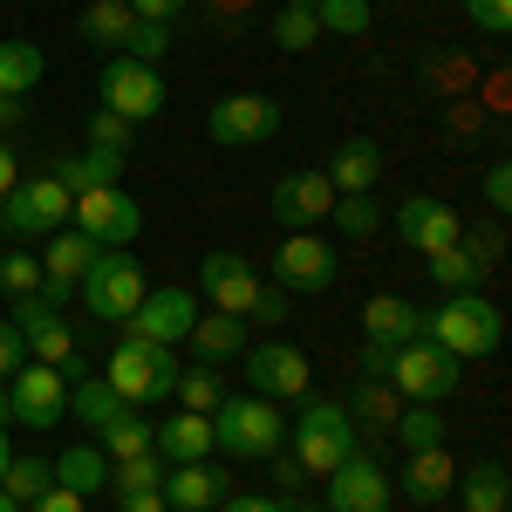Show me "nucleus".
I'll use <instances>...</instances> for the list:
<instances>
[{"mask_svg": "<svg viewBox=\"0 0 512 512\" xmlns=\"http://www.w3.org/2000/svg\"><path fill=\"white\" fill-rule=\"evenodd\" d=\"M48 478H55V458H41V451H28V458H21V451H14V458H7V472H0V492L28 512V499H35Z\"/></svg>", "mask_w": 512, "mask_h": 512, "instance_id": "c9c22d12", "label": "nucleus"}, {"mask_svg": "<svg viewBox=\"0 0 512 512\" xmlns=\"http://www.w3.org/2000/svg\"><path fill=\"white\" fill-rule=\"evenodd\" d=\"M198 321V301L185 287H144V301H137V315H123V342H164V349H178L185 335H192Z\"/></svg>", "mask_w": 512, "mask_h": 512, "instance_id": "f8f14e48", "label": "nucleus"}, {"mask_svg": "<svg viewBox=\"0 0 512 512\" xmlns=\"http://www.w3.org/2000/svg\"><path fill=\"white\" fill-rule=\"evenodd\" d=\"M287 512H321V506H287Z\"/></svg>", "mask_w": 512, "mask_h": 512, "instance_id": "e2e57ef3", "label": "nucleus"}, {"mask_svg": "<svg viewBox=\"0 0 512 512\" xmlns=\"http://www.w3.org/2000/svg\"><path fill=\"white\" fill-rule=\"evenodd\" d=\"M7 458H14V444H7V424H0V472H7Z\"/></svg>", "mask_w": 512, "mask_h": 512, "instance_id": "bf43d9fd", "label": "nucleus"}, {"mask_svg": "<svg viewBox=\"0 0 512 512\" xmlns=\"http://www.w3.org/2000/svg\"><path fill=\"white\" fill-rule=\"evenodd\" d=\"M151 437H158V424H151L144 410H123L117 424H103V431H96V444H103V458L117 465V458H144V451H151Z\"/></svg>", "mask_w": 512, "mask_h": 512, "instance_id": "f704fd0d", "label": "nucleus"}, {"mask_svg": "<svg viewBox=\"0 0 512 512\" xmlns=\"http://www.w3.org/2000/svg\"><path fill=\"white\" fill-rule=\"evenodd\" d=\"M130 137H137V123H123L117 110H103V103H96V110H89V151H130Z\"/></svg>", "mask_w": 512, "mask_h": 512, "instance_id": "c03bdc74", "label": "nucleus"}, {"mask_svg": "<svg viewBox=\"0 0 512 512\" xmlns=\"http://www.w3.org/2000/svg\"><path fill=\"white\" fill-rule=\"evenodd\" d=\"M280 444H287V417H280L274 396L246 390L212 410V451H226V458H274Z\"/></svg>", "mask_w": 512, "mask_h": 512, "instance_id": "7ed1b4c3", "label": "nucleus"}, {"mask_svg": "<svg viewBox=\"0 0 512 512\" xmlns=\"http://www.w3.org/2000/svg\"><path fill=\"white\" fill-rule=\"evenodd\" d=\"M103 246L96 239H82L76 226H62V233H48V246H41V274L62 280V287H76L82 274H89V260H96Z\"/></svg>", "mask_w": 512, "mask_h": 512, "instance_id": "7c9ffc66", "label": "nucleus"}, {"mask_svg": "<svg viewBox=\"0 0 512 512\" xmlns=\"http://www.w3.org/2000/svg\"><path fill=\"white\" fill-rule=\"evenodd\" d=\"M390 431H396L403 451H437V444H451V424L437 417V403H403Z\"/></svg>", "mask_w": 512, "mask_h": 512, "instance_id": "72a5a7b5", "label": "nucleus"}, {"mask_svg": "<svg viewBox=\"0 0 512 512\" xmlns=\"http://www.w3.org/2000/svg\"><path fill=\"white\" fill-rule=\"evenodd\" d=\"M390 485L410 499V506H444L451 485H458V458H451V444H437V451H410L403 472H396Z\"/></svg>", "mask_w": 512, "mask_h": 512, "instance_id": "412c9836", "label": "nucleus"}, {"mask_svg": "<svg viewBox=\"0 0 512 512\" xmlns=\"http://www.w3.org/2000/svg\"><path fill=\"white\" fill-rule=\"evenodd\" d=\"M246 376H253V396H274V403H287V396H308V355L294 349V342H260V349H246Z\"/></svg>", "mask_w": 512, "mask_h": 512, "instance_id": "6ab92c4d", "label": "nucleus"}, {"mask_svg": "<svg viewBox=\"0 0 512 512\" xmlns=\"http://www.w3.org/2000/svg\"><path fill=\"white\" fill-rule=\"evenodd\" d=\"M158 492H164V506H171V512H212L226 492H233V478L219 472L212 458H192V465H164Z\"/></svg>", "mask_w": 512, "mask_h": 512, "instance_id": "aec40b11", "label": "nucleus"}, {"mask_svg": "<svg viewBox=\"0 0 512 512\" xmlns=\"http://www.w3.org/2000/svg\"><path fill=\"white\" fill-rule=\"evenodd\" d=\"M287 7H315V0H287Z\"/></svg>", "mask_w": 512, "mask_h": 512, "instance_id": "0e129e2a", "label": "nucleus"}, {"mask_svg": "<svg viewBox=\"0 0 512 512\" xmlns=\"http://www.w3.org/2000/svg\"><path fill=\"white\" fill-rule=\"evenodd\" d=\"M335 274H342V253H335L328 239H315V233H287L280 239L274 287H287V294H328Z\"/></svg>", "mask_w": 512, "mask_h": 512, "instance_id": "4468645a", "label": "nucleus"}, {"mask_svg": "<svg viewBox=\"0 0 512 512\" xmlns=\"http://www.w3.org/2000/svg\"><path fill=\"white\" fill-rule=\"evenodd\" d=\"M198 287H205V301H212L219 315H253V301H260L267 280L253 274L246 253H226V246H219V253L198 260Z\"/></svg>", "mask_w": 512, "mask_h": 512, "instance_id": "f3484780", "label": "nucleus"}, {"mask_svg": "<svg viewBox=\"0 0 512 512\" xmlns=\"http://www.w3.org/2000/svg\"><path fill=\"white\" fill-rule=\"evenodd\" d=\"M76 287H82L89 321H123V315H137V301H144V267L130 260V246H103Z\"/></svg>", "mask_w": 512, "mask_h": 512, "instance_id": "423d86ee", "label": "nucleus"}, {"mask_svg": "<svg viewBox=\"0 0 512 512\" xmlns=\"http://www.w3.org/2000/svg\"><path fill=\"white\" fill-rule=\"evenodd\" d=\"M451 499H458L465 512H506V506H512L506 465H499V458H485V465H472V472H458V485H451Z\"/></svg>", "mask_w": 512, "mask_h": 512, "instance_id": "c756f323", "label": "nucleus"}, {"mask_svg": "<svg viewBox=\"0 0 512 512\" xmlns=\"http://www.w3.org/2000/svg\"><path fill=\"white\" fill-rule=\"evenodd\" d=\"M396 239L410 246V253H451V246H465V219H458V205H444L431 192H410L396 205Z\"/></svg>", "mask_w": 512, "mask_h": 512, "instance_id": "ddd939ff", "label": "nucleus"}, {"mask_svg": "<svg viewBox=\"0 0 512 512\" xmlns=\"http://www.w3.org/2000/svg\"><path fill=\"white\" fill-rule=\"evenodd\" d=\"M48 76V62H41L35 41H0V96H35V82Z\"/></svg>", "mask_w": 512, "mask_h": 512, "instance_id": "473e14b6", "label": "nucleus"}, {"mask_svg": "<svg viewBox=\"0 0 512 512\" xmlns=\"http://www.w3.org/2000/svg\"><path fill=\"white\" fill-rule=\"evenodd\" d=\"M376 178H383V144H376V137H349V144L335 151V164H328L335 198L342 192H376Z\"/></svg>", "mask_w": 512, "mask_h": 512, "instance_id": "393cba45", "label": "nucleus"}, {"mask_svg": "<svg viewBox=\"0 0 512 512\" xmlns=\"http://www.w3.org/2000/svg\"><path fill=\"white\" fill-rule=\"evenodd\" d=\"M301 478H308V472H301V465H294V458H280V451H274V485H280V492H294V485H301Z\"/></svg>", "mask_w": 512, "mask_h": 512, "instance_id": "4d7b16f0", "label": "nucleus"}, {"mask_svg": "<svg viewBox=\"0 0 512 512\" xmlns=\"http://www.w3.org/2000/svg\"><path fill=\"white\" fill-rule=\"evenodd\" d=\"M342 410H349L355 437H376V431H390V424H396V410H403V396L390 390V376H362V383H355V396L342 403Z\"/></svg>", "mask_w": 512, "mask_h": 512, "instance_id": "a878e982", "label": "nucleus"}, {"mask_svg": "<svg viewBox=\"0 0 512 512\" xmlns=\"http://www.w3.org/2000/svg\"><path fill=\"white\" fill-rule=\"evenodd\" d=\"M48 178L76 198V192H96V185H123V158L117 151H55Z\"/></svg>", "mask_w": 512, "mask_h": 512, "instance_id": "4be33fe9", "label": "nucleus"}, {"mask_svg": "<svg viewBox=\"0 0 512 512\" xmlns=\"http://www.w3.org/2000/svg\"><path fill=\"white\" fill-rule=\"evenodd\" d=\"M69 417V376L55 362H21L7 376V424H28V431H55Z\"/></svg>", "mask_w": 512, "mask_h": 512, "instance_id": "6e6552de", "label": "nucleus"}, {"mask_svg": "<svg viewBox=\"0 0 512 512\" xmlns=\"http://www.w3.org/2000/svg\"><path fill=\"white\" fill-rule=\"evenodd\" d=\"M390 506H396V485L369 451H349V458L328 472V506L321 512H390Z\"/></svg>", "mask_w": 512, "mask_h": 512, "instance_id": "2eb2a0df", "label": "nucleus"}, {"mask_svg": "<svg viewBox=\"0 0 512 512\" xmlns=\"http://www.w3.org/2000/svg\"><path fill=\"white\" fill-rule=\"evenodd\" d=\"M123 55L158 69L164 55H171V28H164V21H137V28H130V41H123Z\"/></svg>", "mask_w": 512, "mask_h": 512, "instance_id": "a18cd8bd", "label": "nucleus"}, {"mask_svg": "<svg viewBox=\"0 0 512 512\" xmlns=\"http://www.w3.org/2000/svg\"><path fill=\"white\" fill-rule=\"evenodd\" d=\"M253 321H267V328L294 321V294H287V287H260V301H253Z\"/></svg>", "mask_w": 512, "mask_h": 512, "instance_id": "de8ad7c7", "label": "nucleus"}, {"mask_svg": "<svg viewBox=\"0 0 512 512\" xmlns=\"http://www.w3.org/2000/svg\"><path fill=\"white\" fill-rule=\"evenodd\" d=\"M212 512H287V506H280L274 492H226Z\"/></svg>", "mask_w": 512, "mask_h": 512, "instance_id": "3c124183", "label": "nucleus"}, {"mask_svg": "<svg viewBox=\"0 0 512 512\" xmlns=\"http://www.w3.org/2000/svg\"><path fill=\"white\" fill-rule=\"evenodd\" d=\"M185 7H192V0H130V14H137V21H164V28H171Z\"/></svg>", "mask_w": 512, "mask_h": 512, "instance_id": "864d4df0", "label": "nucleus"}, {"mask_svg": "<svg viewBox=\"0 0 512 512\" xmlns=\"http://www.w3.org/2000/svg\"><path fill=\"white\" fill-rule=\"evenodd\" d=\"M349 451H362V437H355V424H349V410H342V403L308 396V403H301V417H287V458H294L308 478H328Z\"/></svg>", "mask_w": 512, "mask_h": 512, "instance_id": "f03ea898", "label": "nucleus"}, {"mask_svg": "<svg viewBox=\"0 0 512 512\" xmlns=\"http://www.w3.org/2000/svg\"><path fill=\"white\" fill-rule=\"evenodd\" d=\"M117 512H171V506H164V492H130V499H117Z\"/></svg>", "mask_w": 512, "mask_h": 512, "instance_id": "6e6d98bb", "label": "nucleus"}, {"mask_svg": "<svg viewBox=\"0 0 512 512\" xmlns=\"http://www.w3.org/2000/svg\"><path fill=\"white\" fill-rule=\"evenodd\" d=\"M185 342H192V355L212 362V369H219V362H239V355H246V315H198Z\"/></svg>", "mask_w": 512, "mask_h": 512, "instance_id": "bb28decb", "label": "nucleus"}, {"mask_svg": "<svg viewBox=\"0 0 512 512\" xmlns=\"http://www.w3.org/2000/svg\"><path fill=\"white\" fill-rule=\"evenodd\" d=\"M123 410H130V403H123V396L110 390L103 376H76V383H69V417H76V424H89V431L117 424Z\"/></svg>", "mask_w": 512, "mask_h": 512, "instance_id": "2f4dec72", "label": "nucleus"}, {"mask_svg": "<svg viewBox=\"0 0 512 512\" xmlns=\"http://www.w3.org/2000/svg\"><path fill=\"white\" fill-rule=\"evenodd\" d=\"M417 328H424V308H417V301H403V294H376V301H362V335H369V342H383V349L410 342Z\"/></svg>", "mask_w": 512, "mask_h": 512, "instance_id": "5701e85b", "label": "nucleus"}, {"mask_svg": "<svg viewBox=\"0 0 512 512\" xmlns=\"http://www.w3.org/2000/svg\"><path fill=\"white\" fill-rule=\"evenodd\" d=\"M21 362H28V349H21V328H14V321H0V383H7Z\"/></svg>", "mask_w": 512, "mask_h": 512, "instance_id": "603ef678", "label": "nucleus"}, {"mask_svg": "<svg viewBox=\"0 0 512 512\" xmlns=\"http://www.w3.org/2000/svg\"><path fill=\"white\" fill-rule=\"evenodd\" d=\"M151 451H158L164 465H192V458H212V417H192V410L164 417L158 437H151Z\"/></svg>", "mask_w": 512, "mask_h": 512, "instance_id": "b1692460", "label": "nucleus"}, {"mask_svg": "<svg viewBox=\"0 0 512 512\" xmlns=\"http://www.w3.org/2000/svg\"><path fill=\"white\" fill-rule=\"evenodd\" d=\"M0 512H21V506H14V499H7V492H0Z\"/></svg>", "mask_w": 512, "mask_h": 512, "instance_id": "680f3d73", "label": "nucleus"}, {"mask_svg": "<svg viewBox=\"0 0 512 512\" xmlns=\"http://www.w3.org/2000/svg\"><path fill=\"white\" fill-rule=\"evenodd\" d=\"M0 294H14V301H28V294H41V260L35 253H0Z\"/></svg>", "mask_w": 512, "mask_h": 512, "instance_id": "37998d69", "label": "nucleus"}, {"mask_svg": "<svg viewBox=\"0 0 512 512\" xmlns=\"http://www.w3.org/2000/svg\"><path fill=\"white\" fill-rule=\"evenodd\" d=\"M82 506H89V499H76V492H69V485H55V478L28 499V512H82Z\"/></svg>", "mask_w": 512, "mask_h": 512, "instance_id": "09e8293b", "label": "nucleus"}, {"mask_svg": "<svg viewBox=\"0 0 512 512\" xmlns=\"http://www.w3.org/2000/svg\"><path fill=\"white\" fill-rule=\"evenodd\" d=\"M55 485H69L76 499H103V492H110V458H103V444H69V451L55 458Z\"/></svg>", "mask_w": 512, "mask_h": 512, "instance_id": "cd10ccee", "label": "nucleus"}, {"mask_svg": "<svg viewBox=\"0 0 512 512\" xmlns=\"http://www.w3.org/2000/svg\"><path fill=\"white\" fill-rule=\"evenodd\" d=\"M158 478H164V458H158V451H144V458H117V465H110V499L158 492Z\"/></svg>", "mask_w": 512, "mask_h": 512, "instance_id": "a19ab883", "label": "nucleus"}, {"mask_svg": "<svg viewBox=\"0 0 512 512\" xmlns=\"http://www.w3.org/2000/svg\"><path fill=\"white\" fill-rule=\"evenodd\" d=\"M267 41H274V48H287V55H308V48L321 41L315 7H280L274 21H267Z\"/></svg>", "mask_w": 512, "mask_h": 512, "instance_id": "ea45409f", "label": "nucleus"}, {"mask_svg": "<svg viewBox=\"0 0 512 512\" xmlns=\"http://www.w3.org/2000/svg\"><path fill=\"white\" fill-rule=\"evenodd\" d=\"M96 96L103 110H117L123 123H151L164 110V76L151 62H130V55H110L103 76H96Z\"/></svg>", "mask_w": 512, "mask_h": 512, "instance_id": "9b49d317", "label": "nucleus"}, {"mask_svg": "<svg viewBox=\"0 0 512 512\" xmlns=\"http://www.w3.org/2000/svg\"><path fill=\"white\" fill-rule=\"evenodd\" d=\"M458 383H465V362L444 355L437 342H424V335L390 349V390L403 403H444V396H458Z\"/></svg>", "mask_w": 512, "mask_h": 512, "instance_id": "39448f33", "label": "nucleus"}, {"mask_svg": "<svg viewBox=\"0 0 512 512\" xmlns=\"http://www.w3.org/2000/svg\"><path fill=\"white\" fill-rule=\"evenodd\" d=\"M274 130H280V103L260 96V89L212 96V110H205V137H212L219 151H253V144H267Z\"/></svg>", "mask_w": 512, "mask_h": 512, "instance_id": "0eeeda50", "label": "nucleus"}, {"mask_svg": "<svg viewBox=\"0 0 512 512\" xmlns=\"http://www.w3.org/2000/svg\"><path fill=\"white\" fill-rule=\"evenodd\" d=\"M14 328H21V349H28V362H69L76 355V328H69V315L62 308H48L41 294H28V301H14Z\"/></svg>", "mask_w": 512, "mask_h": 512, "instance_id": "a211bd4d", "label": "nucleus"}, {"mask_svg": "<svg viewBox=\"0 0 512 512\" xmlns=\"http://www.w3.org/2000/svg\"><path fill=\"white\" fill-rule=\"evenodd\" d=\"M171 396H178L192 417H212V410L226 403V383H219L212 362H192V369H178V390H171Z\"/></svg>", "mask_w": 512, "mask_h": 512, "instance_id": "e433bc0d", "label": "nucleus"}, {"mask_svg": "<svg viewBox=\"0 0 512 512\" xmlns=\"http://www.w3.org/2000/svg\"><path fill=\"white\" fill-rule=\"evenodd\" d=\"M178 349H164V342H117V355L103 362V383L130 403V410H151V403H171L178 390Z\"/></svg>", "mask_w": 512, "mask_h": 512, "instance_id": "20e7f679", "label": "nucleus"}, {"mask_svg": "<svg viewBox=\"0 0 512 512\" xmlns=\"http://www.w3.org/2000/svg\"><path fill=\"white\" fill-rule=\"evenodd\" d=\"M69 226L96 246H130L144 233V205L123 192V185H96V192H76L69 198Z\"/></svg>", "mask_w": 512, "mask_h": 512, "instance_id": "1a4fd4ad", "label": "nucleus"}, {"mask_svg": "<svg viewBox=\"0 0 512 512\" xmlns=\"http://www.w3.org/2000/svg\"><path fill=\"white\" fill-rule=\"evenodd\" d=\"M130 28H137L130 0H89V7L76 14V35L89 41V48H110V55H123V41H130Z\"/></svg>", "mask_w": 512, "mask_h": 512, "instance_id": "c85d7f7f", "label": "nucleus"}, {"mask_svg": "<svg viewBox=\"0 0 512 512\" xmlns=\"http://www.w3.org/2000/svg\"><path fill=\"white\" fill-rule=\"evenodd\" d=\"M417 335L437 342L444 355H458V362H485V355H499V342H506V315L472 287V294H444L437 308H424V328Z\"/></svg>", "mask_w": 512, "mask_h": 512, "instance_id": "f257e3e1", "label": "nucleus"}, {"mask_svg": "<svg viewBox=\"0 0 512 512\" xmlns=\"http://www.w3.org/2000/svg\"><path fill=\"white\" fill-rule=\"evenodd\" d=\"M485 205H492V212H512V164L506 158L485 171Z\"/></svg>", "mask_w": 512, "mask_h": 512, "instance_id": "8fccbe9b", "label": "nucleus"}, {"mask_svg": "<svg viewBox=\"0 0 512 512\" xmlns=\"http://www.w3.org/2000/svg\"><path fill=\"white\" fill-rule=\"evenodd\" d=\"M315 28L321 35L355 41L362 28H369V0H315Z\"/></svg>", "mask_w": 512, "mask_h": 512, "instance_id": "79ce46f5", "label": "nucleus"}, {"mask_svg": "<svg viewBox=\"0 0 512 512\" xmlns=\"http://www.w3.org/2000/svg\"><path fill=\"white\" fill-rule=\"evenodd\" d=\"M14 123H21V103H14V96H0V130H14Z\"/></svg>", "mask_w": 512, "mask_h": 512, "instance_id": "13d9d810", "label": "nucleus"}, {"mask_svg": "<svg viewBox=\"0 0 512 512\" xmlns=\"http://www.w3.org/2000/svg\"><path fill=\"white\" fill-rule=\"evenodd\" d=\"M69 226V192L41 171V178H21L14 192L0 198V233H14V239H48V233H62Z\"/></svg>", "mask_w": 512, "mask_h": 512, "instance_id": "9d476101", "label": "nucleus"}, {"mask_svg": "<svg viewBox=\"0 0 512 512\" xmlns=\"http://www.w3.org/2000/svg\"><path fill=\"white\" fill-rule=\"evenodd\" d=\"M0 424H7V383H0ZM7 431H14V424H7Z\"/></svg>", "mask_w": 512, "mask_h": 512, "instance_id": "052dcab7", "label": "nucleus"}, {"mask_svg": "<svg viewBox=\"0 0 512 512\" xmlns=\"http://www.w3.org/2000/svg\"><path fill=\"white\" fill-rule=\"evenodd\" d=\"M431 280L444 294H472L478 280H485V260H478L472 246H451V253H431Z\"/></svg>", "mask_w": 512, "mask_h": 512, "instance_id": "58836bf2", "label": "nucleus"}, {"mask_svg": "<svg viewBox=\"0 0 512 512\" xmlns=\"http://www.w3.org/2000/svg\"><path fill=\"white\" fill-rule=\"evenodd\" d=\"M328 219H335L342 239H369L376 226H383V205H376V192H342L335 205H328Z\"/></svg>", "mask_w": 512, "mask_h": 512, "instance_id": "4c0bfd02", "label": "nucleus"}, {"mask_svg": "<svg viewBox=\"0 0 512 512\" xmlns=\"http://www.w3.org/2000/svg\"><path fill=\"white\" fill-rule=\"evenodd\" d=\"M458 7H465V21H472L478 35H512V0H458Z\"/></svg>", "mask_w": 512, "mask_h": 512, "instance_id": "49530a36", "label": "nucleus"}, {"mask_svg": "<svg viewBox=\"0 0 512 512\" xmlns=\"http://www.w3.org/2000/svg\"><path fill=\"white\" fill-rule=\"evenodd\" d=\"M14 185H21V151H14V144L0 137V198L14 192Z\"/></svg>", "mask_w": 512, "mask_h": 512, "instance_id": "5fc2aeb1", "label": "nucleus"}, {"mask_svg": "<svg viewBox=\"0 0 512 512\" xmlns=\"http://www.w3.org/2000/svg\"><path fill=\"white\" fill-rule=\"evenodd\" d=\"M328 205H335L328 171H287L274 192H267V212H274L280 233H315L321 219H328Z\"/></svg>", "mask_w": 512, "mask_h": 512, "instance_id": "dca6fc26", "label": "nucleus"}]
</instances>
